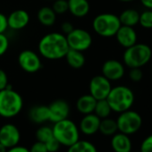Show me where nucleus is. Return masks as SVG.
Listing matches in <instances>:
<instances>
[{"mask_svg":"<svg viewBox=\"0 0 152 152\" xmlns=\"http://www.w3.org/2000/svg\"><path fill=\"white\" fill-rule=\"evenodd\" d=\"M111 147L115 152H131L132 141L129 135L123 132H116L112 136Z\"/></svg>","mask_w":152,"mask_h":152,"instance_id":"obj_17","label":"nucleus"},{"mask_svg":"<svg viewBox=\"0 0 152 152\" xmlns=\"http://www.w3.org/2000/svg\"><path fill=\"white\" fill-rule=\"evenodd\" d=\"M49 109V122L56 123L61 120L66 119L70 114V106L64 99H56L50 105Z\"/></svg>","mask_w":152,"mask_h":152,"instance_id":"obj_13","label":"nucleus"},{"mask_svg":"<svg viewBox=\"0 0 152 152\" xmlns=\"http://www.w3.org/2000/svg\"><path fill=\"white\" fill-rule=\"evenodd\" d=\"M118 131L116 120L111 119L109 117L103 118L100 120L99 132L105 136H113Z\"/></svg>","mask_w":152,"mask_h":152,"instance_id":"obj_24","label":"nucleus"},{"mask_svg":"<svg viewBox=\"0 0 152 152\" xmlns=\"http://www.w3.org/2000/svg\"><path fill=\"white\" fill-rule=\"evenodd\" d=\"M68 65L73 69H80L85 64L86 59L82 51L69 48L68 52L64 56Z\"/></svg>","mask_w":152,"mask_h":152,"instance_id":"obj_21","label":"nucleus"},{"mask_svg":"<svg viewBox=\"0 0 152 152\" xmlns=\"http://www.w3.org/2000/svg\"><path fill=\"white\" fill-rule=\"evenodd\" d=\"M48 152H57L61 147L60 143L57 141V140L53 136L50 140H48L46 143H45Z\"/></svg>","mask_w":152,"mask_h":152,"instance_id":"obj_32","label":"nucleus"},{"mask_svg":"<svg viewBox=\"0 0 152 152\" xmlns=\"http://www.w3.org/2000/svg\"><path fill=\"white\" fill-rule=\"evenodd\" d=\"M121 25L119 17L110 13L98 15L92 22V28L94 31L104 38L115 36Z\"/></svg>","mask_w":152,"mask_h":152,"instance_id":"obj_6","label":"nucleus"},{"mask_svg":"<svg viewBox=\"0 0 152 152\" xmlns=\"http://www.w3.org/2000/svg\"><path fill=\"white\" fill-rule=\"evenodd\" d=\"M96 103H97V99H94L89 93V94H85V95L81 96L77 99V101H76L75 106H76V109H77V111L84 115L94 113Z\"/></svg>","mask_w":152,"mask_h":152,"instance_id":"obj_20","label":"nucleus"},{"mask_svg":"<svg viewBox=\"0 0 152 152\" xmlns=\"http://www.w3.org/2000/svg\"><path fill=\"white\" fill-rule=\"evenodd\" d=\"M9 48V39L5 33H0V56L7 53Z\"/></svg>","mask_w":152,"mask_h":152,"instance_id":"obj_30","label":"nucleus"},{"mask_svg":"<svg viewBox=\"0 0 152 152\" xmlns=\"http://www.w3.org/2000/svg\"><path fill=\"white\" fill-rule=\"evenodd\" d=\"M130 72H129V78L131 79V81L134 82V83H139L140 82V80L142 79V71L140 70V68H130Z\"/></svg>","mask_w":152,"mask_h":152,"instance_id":"obj_31","label":"nucleus"},{"mask_svg":"<svg viewBox=\"0 0 152 152\" xmlns=\"http://www.w3.org/2000/svg\"><path fill=\"white\" fill-rule=\"evenodd\" d=\"M116 124L120 132L132 135L136 133L141 128L142 118L139 113L128 109L120 113L116 119Z\"/></svg>","mask_w":152,"mask_h":152,"instance_id":"obj_7","label":"nucleus"},{"mask_svg":"<svg viewBox=\"0 0 152 152\" xmlns=\"http://www.w3.org/2000/svg\"><path fill=\"white\" fill-rule=\"evenodd\" d=\"M38 49L40 56L48 60L64 58L69 50L66 36L62 32H50L41 38Z\"/></svg>","mask_w":152,"mask_h":152,"instance_id":"obj_1","label":"nucleus"},{"mask_svg":"<svg viewBox=\"0 0 152 152\" xmlns=\"http://www.w3.org/2000/svg\"><path fill=\"white\" fill-rule=\"evenodd\" d=\"M8 85H9L8 76H7V72L4 70L0 69V91L7 88Z\"/></svg>","mask_w":152,"mask_h":152,"instance_id":"obj_35","label":"nucleus"},{"mask_svg":"<svg viewBox=\"0 0 152 152\" xmlns=\"http://www.w3.org/2000/svg\"><path fill=\"white\" fill-rule=\"evenodd\" d=\"M52 9L56 15H63L68 12V2L67 0H55Z\"/></svg>","mask_w":152,"mask_h":152,"instance_id":"obj_29","label":"nucleus"},{"mask_svg":"<svg viewBox=\"0 0 152 152\" xmlns=\"http://www.w3.org/2000/svg\"><path fill=\"white\" fill-rule=\"evenodd\" d=\"M7 152H30V150L26 147L16 145V146H15L13 148H7Z\"/></svg>","mask_w":152,"mask_h":152,"instance_id":"obj_38","label":"nucleus"},{"mask_svg":"<svg viewBox=\"0 0 152 152\" xmlns=\"http://www.w3.org/2000/svg\"><path fill=\"white\" fill-rule=\"evenodd\" d=\"M118 17L122 25L133 27L139 23L140 14L134 9H126L123 11Z\"/></svg>","mask_w":152,"mask_h":152,"instance_id":"obj_23","label":"nucleus"},{"mask_svg":"<svg viewBox=\"0 0 152 152\" xmlns=\"http://www.w3.org/2000/svg\"><path fill=\"white\" fill-rule=\"evenodd\" d=\"M39 23L46 27H50L56 21V14L50 7H42L37 14Z\"/></svg>","mask_w":152,"mask_h":152,"instance_id":"obj_22","label":"nucleus"},{"mask_svg":"<svg viewBox=\"0 0 152 152\" xmlns=\"http://www.w3.org/2000/svg\"><path fill=\"white\" fill-rule=\"evenodd\" d=\"M152 56L151 48L144 43H136L125 48L123 56L124 64L129 68H141Z\"/></svg>","mask_w":152,"mask_h":152,"instance_id":"obj_5","label":"nucleus"},{"mask_svg":"<svg viewBox=\"0 0 152 152\" xmlns=\"http://www.w3.org/2000/svg\"><path fill=\"white\" fill-rule=\"evenodd\" d=\"M140 152H152V134L143 140L140 145Z\"/></svg>","mask_w":152,"mask_h":152,"instance_id":"obj_33","label":"nucleus"},{"mask_svg":"<svg viewBox=\"0 0 152 152\" xmlns=\"http://www.w3.org/2000/svg\"><path fill=\"white\" fill-rule=\"evenodd\" d=\"M100 120L101 119L94 113L84 115V116L82 118L80 122V125H79L80 132L87 136L94 135L99 132Z\"/></svg>","mask_w":152,"mask_h":152,"instance_id":"obj_16","label":"nucleus"},{"mask_svg":"<svg viewBox=\"0 0 152 152\" xmlns=\"http://www.w3.org/2000/svg\"><path fill=\"white\" fill-rule=\"evenodd\" d=\"M115 36L119 45L124 48H130L137 43V33L133 27L121 25Z\"/></svg>","mask_w":152,"mask_h":152,"instance_id":"obj_15","label":"nucleus"},{"mask_svg":"<svg viewBox=\"0 0 152 152\" xmlns=\"http://www.w3.org/2000/svg\"><path fill=\"white\" fill-rule=\"evenodd\" d=\"M67 152H98V150L96 146L91 141L79 140L68 147Z\"/></svg>","mask_w":152,"mask_h":152,"instance_id":"obj_25","label":"nucleus"},{"mask_svg":"<svg viewBox=\"0 0 152 152\" xmlns=\"http://www.w3.org/2000/svg\"><path fill=\"white\" fill-rule=\"evenodd\" d=\"M53 135L61 146L70 147L80 140V130L76 124L66 118L54 123L52 126Z\"/></svg>","mask_w":152,"mask_h":152,"instance_id":"obj_3","label":"nucleus"},{"mask_svg":"<svg viewBox=\"0 0 152 152\" xmlns=\"http://www.w3.org/2000/svg\"><path fill=\"white\" fill-rule=\"evenodd\" d=\"M139 23L146 29H152V10H147L140 15Z\"/></svg>","mask_w":152,"mask_h":152,"instance_id":"obj_28","label":"nucleus"},{"mask_svg":"<svg viewBox=\"0 0 152 152\" xmlns=\"http://www.w3.org/2000/svg\"><path fill=\"white\" fill-rule=\"evenodd\" d=\"M124 65L115 59L107 60L101 67L102 75L110 82L122 79L124 75Z\"/></svg>","mask_w":152,"mask_h":152,"instance_id":"obj_12","label":"nucleus"},{"mask_svg":"<svg viewBox=\"0 0 152 152\" xmlns=\"http://www.w3.org/2000/svg\"><path fill=\"white\" fill-rule=\"evenodd\" d=\"M111 89V82L104 77L102 74L92 77L89 85L90 94L97 100L106 99Z\"/></svg>","mask_w":152,"mask_h":152,"instance_id":"obj_10","label":"nucleus"},{"mask_svg":"<svg viewBox=\"0 0 152 152\" xmlns=\"http://www.w3.org/2000/svg\"><path fill=\"white\" fill-rule=\"evenodd\" d=\"M134 94L133 91L124 85H119L116 87H112L107 100L112 109V111L116 113H122L132 107L134 103Z\"/></svg>","mask_w":152,"mask_h":152,"instance_id":"obj_4","label":"nucleus"},{"mask_svg":"<svg viewBox=\"0 0 152 152\" xmlns=\"http://www.w3.org/2000/svg\"><path fill=\"white\" fill-rule=\"evenodd\" d=\"M47 1H50V0H47Z\"/></svg>","mask_w":152,"mask_h":152,"instance_id":"obj_42","label":"nucleus"},{"mask_svg":"<svg viewBox=\"0 0 152 152\" xmlns=\"http://www.w3.org/2000/svg\"><path fill=\"white\" fill-rule=\"evenodd\" d=\"M7 29H8L7 16L2 13H0V33H5Z\"/></svg>","mask_w":152,"mask_h":152,"instance_id":"obj_36","label":"nucleus"},{"mask_svg":"<svg viewBox=\"0 0 152 152\" xmlns=\"http://www.w3.org/2000/svg\"><path fill=\"white\" fill-rule=\"evenodd\" d=\"M140 3L148 9L152 10V0H140Z\"/></svg>","mask_w":152,"mask_h":152,"instance_id":"obj_39","label":"nucleus"},{"mask_svg":"<svg viewBox=\"0 0 152 152\" xmlns=\"http://www.w3.org/2000/svg\"><path fill=\"white\" fill-rule=\"evenodd\" d=\"M53 131L52 127L49 126H40L37 129L35 132V137L38 141L46 143L48 140H50L53 137Z\"/></svg>","mask_w":152,"mask_h":152,"instance_id":"obj_27","label":"nucleus"},{"mask_svg":"<svg viewBox=\"0 0 152 152\" xmlns=\"http://www.w3.org/2000/svg\"><path fill=\"white\" fill-rule=\"evenodd\" d=\"M29 118L34 124H41L49 121L48 106L38 105L34 106L29 111Z\"/></svg>","mask_w":152,"mask_h":152,"instance_id":"obj_19","label":"nucleus"},{"mask_svg":"<svg viewBox=\"0 0 152 152\" xmlns=\"http://www.w3.org/2000/svg\"><path fill=\"white\" fill-rule=\"evenodd\" d=\"M68 11L74 17L83 18L85 17L91 9L88 0H67Z\"/></svg>","mask_w":152,"mask_h":152,"instance_id":"obj_18","label":"nucleus"},{"mask_svg":"<svg viewBox=\"0 0 152 152\" xmlns=\"http://www.w3.org/2000/svg\"><path fill=\"white\" fill-rule=\"evenodd\" d=\"M23 107V97L10 85L0 91V116L13 118L20 114Z\"/></svg>","mask_w":152,"mask_h":152,"instance_id":"obj_2","label":"nucleus"},{"mask_svg":"<svg viewBox=\"0 0 152 152\" xmlns=\"http://www.w3.org/2000/svg\"><path fill=\"white\" fill-rule=\"evenodd\" d=\"M18 64L26 72L34 73L42 68L40 56L33 50H23L18 56Z\"/></svg>","mask_w":152,"mask_h":152,"instance_id":"obj_9","label":"nucleus"},{"mask_svg":"<svg viewBox=\"0 0 152 152\" xmlns=\"http://www.w3.org/2000/svg\"><path fill=\"white\" fill-rule=\"evenodd\" d=\"M121 2H132V1H134V0H119Z\"/></svg>","mask_w":152,"mask_h":152,"instance_id":"obj_41","label":"nucleus"},{"mask_svg":"<svg viewBox=\"0 0 152 152\" xmlns=\"http://www.w3.org/2000/svg\"><path fill=\"white\" fill-rule=\"evenodd\" d=\"M66 39L69 48L82 52L89 49L92 44L91 33L82 28H74L66 35Z\"/></svg>","mask_w":152,"mask_h":152,"instance_id":"obj_8","label":"nucleus"},{"mask_svg":"<svg viewBox=\"0 0 152 152\" xmlns=\"http://www.w3.org/2000/svg\"><path fill=\"white\" fill-rule=\"evenodd\" d=\"M111 112H112V109L107 99L97 100L95 109H94V114L96 115H98L100 119H103V118L108 117Z\"/></svg>","mask_w":152,"mask_h":152,"instance_id":"obj_26","label":"nucleus"},{"mask_svg":"<svg viewBox=\"0 0 152 152\" xmlns=\"http://www.w3.org/2000/svg\"><path fill=\"white\" fill-rule=\"evenodd\" d=\"M7 148L3 144L0 143V152H7Z\"/></svg>","mask_w":152,"mask_h":152,"instance_id":"obj_40","label":"nucleus"},{"mask_svg":"<svg viewBox=\"0 0 152 152\" xmlns=\"http://www.w3.org/2000/svg\"><path fill=\"white\" fill-rule=\"evenodd\" d=\"M74 29L73 25L70 23V22H64L62 23L61 25V30H62V33L64 34L65 36L67 34H69L72 30Z\"/></svg>","mask_w":152,"mask_h":152,"instance_id":"obj_37","label":"nucleus"},{"mask_svg":"<svg viewBox=\"0 0 152 152\" xmlns=\"http://www.w3.org/2000/svg\"><path fill=\"white\" fill-rule=\"evenodd\" d=\"M131 152H132V151H131Z\"/></svg>","mask_w":152,"mask_h":152,"instance_id":"obj_43","label":"nucleus"},{"mask_svg":"<svg viewBox=\"0 0 152 152\" xmlns=\"http://www.w3.org/2000/svg\"><path fill=\"white\" fill-rule=\"evenodd\" d=\"M30 20V15L27 11L23 9L15 10L7 16L8 28L15 31L23 30L29 24Z\"/></svg>","mask_w":152,"mask_h":152,"instance_id":"obj_14","label":"nucleus"},{"mask_svg":"<svg viewBox=\"0 0 152 152\" xmlns=\"http://www.w3.org/2000/svg\"><path fill=\"white\" fill-rule=\"evenodd\" d=\"M21 132L18 127L13 124H6L0 127V143L7 148H13L19 144Z\"/></svg>","mask_w":152,"mask_h":152,"instance_id":"obj_11","label":"nucleus"},{"mask_svg":"<svg viewBox=\"0 0 152 152\" xmlns=\"http://www.w3.org/2000/svg\"><path fill=\"white\" fill-rule=\"evenodd\" d=\"M29 150L30 152H48L45 143L38 141V140L32 144V146L30 148Z\"/></svg>","mask_w":152,"mask_h":152,"instance_id":"obj_34","label":"nucleus"}]
</instances>
